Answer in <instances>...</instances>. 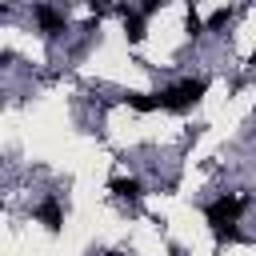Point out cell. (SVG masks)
<instances>
[{
  "label": "cell",
  "instance_id": "3957f363",
  "mask_svg": "<svg viewBox=\"0 0 256 256\" xmlns=\"http://www.w3.org/2000/svg\"><path fill=\"white\" fill-rule=\"evenodd\" d=\"M36 220L48 228V232H60L64 228V212H60V200H40V208H36Z\"/></svg>",
  "mask_w": 256,
  "mask_h": 256
},
{
  "label": "cell",
  "instance_id": "52a82bcc",
  "mask_svg": "<svg viewBox=\"0 0 256 256\" xmlns=\"http://www.w3.org/2000/svg\"><path fill=\"white\" fill-rule=\"evenodd\" d=\"M128 104L136 112H152V108H160V96H128Z\"/></svg>",
  "mask_w": 256,
  "mask_h": 256
},
{
  "label": "cell",
  "instance_id": "9c48e42d",
  "mask_svg": "<svg viewBox=\"0 0 256 256\" xmlns=\"http://www.w3.org/2000/svg\"><path fill=\"white\" fill-rule=\"evenodd\" d=\"M188 32H192V36H200V32H204V24H200V16H196V12H188Z\"/></svg>",
  "mask_w": 256,
  "mask_h": 256
},
{
  "label": "cell",
  "instance_id": "ba28073f",
  "mask_svg": "<svg viewBox=\"0 0 256 256\" xmlns=\"http://www.w3.org/2000/svg\"><path fill=\"white\" fill-rule=\"evenodd\" d=\"M228 20H232V8H216V12H212V16H208V28H212V32H216V28H224V24H228Z\"/></svg>",
  "mask_w": 256,
  "mask_h": 256
},
{
  "label": "cell",
  "instance_id": "277c9868",
  "mask_svg": "<svg viewBox=\"0 0 256 256\" xmlns=\"http://www.w3.org/2000/svg\"><path fill=\"white\" fill-rule=\"evenodd\" d=\"M36 24H40V32L56 36V32H64V12H56L52 4H36Z\"/></svg>",
  "mask_w": 256,
  "mask_h": 256
},
{
  "label": "cell",
  "instance_id": "7a4b0ae2",
  "mask_svg": "<svg viewBox=\"0 0 256 256\" xmlns=\"http://www.w3.org/2000/svg\"><path fill=\"white\" fill-rule=\"evenodd\" d=\"M240 212H244V196H220V200H212L208 204V224L212 228H224V224H236L240 220Z\"/></svg>",
  "mask_w": 256,
  "mask_h": 256
},
{
  "label": "cell",
  "instance_id": "8992f818",
  "mask_svg": "<svg viewBox=\"0 0 256 256\" xmlns=\"http://www.w3.org/2000/svg\"><path fill=\"white\" fill-rule=\"evenodd\" d=\"M112 192H116L120 200H136V196H140V184H136V180H112Z\"/></svg>",
  "mask_w": 256,
  "mask_h": 256
},
{
  "label": "cell",
  "instance_id": "6da1fadb",
  "mask_svg": "<svg viewBox=\"0 0 256 256\" xmlns=\"http://www.w3.org/2000/svg\"><path fill=\"white\" fill-rule=\"evenodd\" d=\"M204 80H180V84H172V88H164L160 92V108H168V112H184V108H192L200 96H204Z\"/></svg>",
  "mask_w": 256,
  "mask_h": 256
},
{
  "label": "cell",
  "instance_id": "30bf717a",
  "mask_svg": "<svg viewBox=\"0 0 256 256\" xmlns=\"http://www.w3.org/2000/svg\"><path fill=\"white\" fill-rule=\"evenodd\" d=\"M160 4H164V0H144V4H140V12H144V16H148V12H156V8H160Z\"/></svg>",
  "mask_w": 256,
  "mask_h": 256
},
{
  "label": "cell",
  "instance_id": "5b68a950",
  "mask_svg": "<svg viewBox=\"0 0 256 256\" xmlns=\"http://www.w3.org/2000/svg\"><path fill=\"white\" fill-rule=\"evenodd\" d=\"M124 36L136 44V40H144V16H136V12H124Z\"/></svg>",
  "mask_w": 256,
  "mask_h": 256
}]
</instances>
